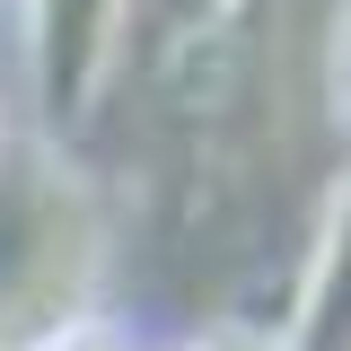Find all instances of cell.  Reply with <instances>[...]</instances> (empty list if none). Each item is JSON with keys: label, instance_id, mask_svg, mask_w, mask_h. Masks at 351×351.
Here are the masks:
<instances>
[{"label": "cell", "instance_id": "2", "mask_svg": "<svg viewBox=\"0 0 351 351\" xmlns=\"http://www.w3.org/2000/svg\"><path fill=\"white\" fill-rule=\"evenodd\" d=\"M272 351H351V167L325 184V211H316V237H307Z\"/></svg>", "mask_w": 351, "mask_h": 351}, {"label": "cell", "instance_id": "1", "mask_svg": "<svg viewBox=\"0 0 351 351\" xmlns=\"http://www.w3.org/2000/svg\"><path fill=\"white\" fill-rule=\"evenodd\" d=\"M132 0H18V53H27V88L53 132L97 114V97L123 62Z\"/></svg>", "mask_w": 351, "mask_h": 351}, {"label": "cell", "instance_id": "5", "mask_svg": "<svg viewBox=\"0 0 351 351\" xmlns=\"http://www.w3.org/2000/svg\"><path fill=\"white\" fill-rule=\"evenodd\" d=\"M343 53H351V36H343Z\"/></svg>", "mask_w": 351, "mask_h": 351}, {"label": "cell", "instance_id": "3", "mask_svg": "<svg viewBox=\"0 0 351 351\" xmlns=\"http://www.w3.org/2000/svg\"><path fill=\"white\" fill-rule=\"evenodd\" d=\"M62 351H141V343H106V334H97V343H62Z\"/></svg>", "mask_w": 351, "mask_h": 351}, {"label": "cell", "instance_id": "4", "mask_svg": "<svg viewBox=\"0 0 351 351\" xmlns=\"http://www.w3.org/2000/svg\"><path fill=\"white\" fill-rule=\"evenodd\" d=\"M0 149H9V114H0Z\"/></svg>", "mask_w": 351, "mask_h": 351}]
</instances>
